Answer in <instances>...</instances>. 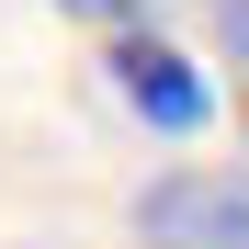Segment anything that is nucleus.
Listing matches in <instances>:
<instances>
[{"label": "nucleus", "mask_w": 249, "mask_h": 249, "mask_svg": "<svg viewBox=\"0 0 249 249\" xmlns=\"http://www.w3.org/2000/svg\"><path fill=\"white\" fill-rule=\"evenodd\" d=\"M113 91L136 102L159 136H193V124H204V79H193V57L159 46V34H136V23L113 34Z\"/></svg>", "instance_id": "obj_2"}, {"label": "nucleus", "mask_w": 249, "mask_h": 249, "mask_svg": "<svg viewBox=\"0 0 249 249\" xmlns=\"http://www.w3.org/2000/svg\"><path fill=\"white\" fill-rule=\"evenodd\" d=\"M57 12H79V23H136L147 0H57Z\"/></svg>", "instance_id": "obj_3"}, {"label": "nucleus", "mask_w": 249, "mask_h": 249, "mask_svg": "<svg viewBox=\"0 0 249 249\" xmlns=\"http://www.w3.org/2000/svg\"><path fill=\"white\" fill-rule=\"evenodd\" d=\"M147 249H249V170H170L136 193Z\"/></svg>", "instance_id": "obj_1"}]
</instances>
